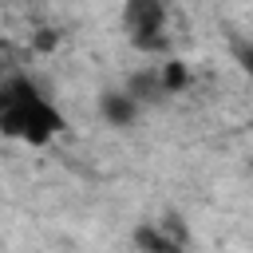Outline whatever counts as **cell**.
Segmentation results:
<instances>
[{
  "label": "cell",
  "mask_w": 253,
  "mask_h": 253,
  "mask_svg": "<svg viewBox=\"0 0 253 253\" xmlns=\"http://www.w3.org/2000/svg\"><path fill=\"white\" fill-rule=\"evenodd\" d=\"M123 36L138 55H166L170 47L166 0H123Z\"/></svg>",
  "instance_id": "cell-2"
},
{
  "label": "cell",
  "mask_w": 253,
  "mask_h": 253,
  "mask_svg": "<svg viewBox=\"0 0 253 253\" xmlns=\"http://www.w3.org/2000/svg\"><path fill=\"white\" fill-rule=\"evenodd\" d=\"M233 59L241 63V71H245V79L253 83V43H233ZM253 126V123H249Z\"/></svg>",
  "instance_id": "cell-6"
},
{
  "label": "cell",
  "mask_w": 253,
  "mask_h": 253,
  "mask_svg": "<svg viewBox=\"0 0 253 253\" xmlns=\"http://www.w3.org/2000/svg\"><path fill=\"white\" fill-rule=\"evenodd\" d=\"M130 241L138 253H186V229L174 225V217H146L130 229Z\"/></svg>",
  "instance_id": "cell-3"
},
{
  "label": "cell",
  "mask_w": 253,
  "mask_h": 253,
  "mask_svg": "<svg viewBox=\"0 0 253 253\" xmlns=\"http://www.w3.org/2000/svg\"><path fill=\"white\" fill-rule=\"evenodd\" d=\"M67 130L63 111L51 103V95H43V87L36 79H28L24 71L4 75V107H0V134L28 142V146H47Z\"/></svg>",
  "instance_id": "cell-1"
},
{
  "label": "cell",
  "mask_w": 253,
  "mask_h": 253,
  "mask_svg": "<svg viewBox=\"0 0 253 253\" xmlns=\"http://www.w3.org/2000/svg\"><path fill=\"white\" fill-rule=\"evenodd\" d=\"M126 95H134L142 107H154V103H166L170 99V87L162 79V63H150V67H138L126 75Z\"/></svg>",
  "instance_id": "cell-5"
},
{
  "label": "cell",
  "mask_w": 253,
  "mask_h": 253,
  "mask_svg": "<svg viewBox=\"0 0 253 253\" xmlns=\"http://www.w3.org/2000/svg\"><path fill=\"white\" fill-rule=\"evenodd\" d=\"M146 107L134 99V95H126V87H119V91H103L99 95V115H103V123L107 126H119V130H126V126H134L138 123V115H142Z\"/></svg>",
  "instance_id": "cell-4"
},
{
  "label": "cell",
  "mask_w": 253,
  "mask_h": 253,
  "mask_svg": "<svg viewBox=\"0 0 253 253\" xmlns=\"http://www.w3.org/2000/svg\"><path fill=\"white\" fill-rule=\"evenodd\" d=\"M0 63H4V59H0Z\"/></svg>",
  "instance_id": "cell-7"
}]
</instances>
